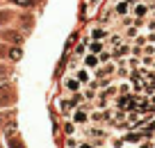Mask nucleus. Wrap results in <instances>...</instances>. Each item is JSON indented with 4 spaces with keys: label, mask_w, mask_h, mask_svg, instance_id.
I'll return each instance as SVG.
<instances>
[{
    "label": "nucleus",
    "mask_w": 155,
    "mask_h": 148,
    "mask_svg": "<svg viewBox=\"0 0 155 148\" xmlns=\"http://www.w3.org/2000/svg\"><path fill=\"white\" fill-rule=\"evenodd\" d=\"M2 37H7V39H9V41H21V37H18V34H16V32H7V34H2Z\"/></svg>",
    "instance_id": "obj_10"
},
{
    "label": "nucleus",
    "mask_w": 155,
    "mask_h": 148,
    "mask_svg": "<svg viewBox=\"0 0 155 148\" xmlns=\"http://www.w3.org/2000/svg\"><path fill=\"white\" fill-rule=\"evenodd\" d=\"M87 48H89V39H82V41H78L75 50H73V57H80V59H82V55L87 53Z\"/></svg>",
    "instance_id": "obj_8"
},
{
    "label": "nucleus",
    "mask_w": 155,
    "mask_h": 148,
    "mask_svg": "<svg viewBox=\"0 0 155 148\" xmlns=\"http://www.w3.org/2000/svg\"><path fill=\"white\" fill-rule=\"evenodd\" d=\"M150 5H153V7H155V0H150Z\"/></svg>",
    "instance_id": "obj_16"
},
{
    "label": "nucleus",
    "mask_w": 155,
    "mask_h": 148,
    "mask_svg": "<svg viewBox=\"0 0 155 148\" xmlns=\"http://www.w3.org/2000/svg\"><path fill=\"white\" fill-rule=\"evenodd\" d=\"M9 57L14 59V62H16V59H21V50H18V48H14V50L9 53Z\"/></svg>",
    "instance_id": "obj_12"
},
{
    "label": "nucleus",
    "mask_w": 155,
    "mask_h": 148,
    "mask_svg": "<svg viewBox=\"0 0 155 148\" xmlns=\"http://www.w3.org/2000/svg\"><path fill=\"white\" fill-rule=\"evenodd\" d=\"M107 48V41H98V39H89V53L101 55L103 50Z\"/></svg>",
    "instance_id": "obj_5"
},
{
    "label": "nucleus",
    "mask_w": 155,
    "mask_h": 148,
    "mask_svg": "<svg viewBox=\"0 0 155 148\" xmlns=\"http://www.w3.org/2000/svg\"><path fill=\"white\" fill-rule=\"evenodd\" d=\"M64 87H66V91H71V94H78V91L82 89V82H80V80L71 73V75L64 77Z\"/></svg>",
    "instance_id": "obj_3"
},
{
    "label": "nucleus",
    "mask_w": 155,
    "mask_h": 148,
    "mask_svg": "<svg viewBox=\"0 0 155 148\" xmlns=\"http://www.w3.org/2000/svg\"><path fill=\"white\" fill-rule=\"evenodd\" d=\"M7 18H9V14H0V23H5Z\"/></svg>",
    "instance_id": "obj_14"
},
{
    "label": "nucleus",
    "mask_w": 155,
    "mask_h": 148,
    "mask_svg": "<svg viewBox=\"0 0 155 148\" xmlns=\"http://www.w3.org/2000/svg\"><path fill=\"white\" fill-rule=\"evenodd\" d=\"M78 148H94L91 143H78Z\"/></svg>",
    "instance_id": "obj_15"
},
{
    "label": "nucleus",
    "mask_w": 155,
    "mask_h": 148,
    "mask_svg": "<svg viewBox=\"0 0 155 148\" xmlns=\"http://www.w3.org/2000/svg\"><path fill=\"white\" fill-rule=\"evenodd\" d=\"M2 100H5V87H0V105H2Z\"/></svg>",
    "instance_id": "obj_13"
},
{
    "label": "nucleus",
    "mask_w": 155,
    "mask_h": 148,
    "mask_svg": "<svg viewBox=\"0 0 155 148\" xmlns=\"http://www.w3.org/2000/svg\"><path fill=\"white\" fill-rule=\"evenodd\" d=\"M130 2H128V0H119V2H116V5H114V14L116 16H128V14H130Z\"/></svg>",
    "instance_id": "obj_4"
},
{
    "label": "nucleus",
    "mask_w": 155,
    "mask_h": 148,
    "mask_svg": "<svg viewBox=\"0 0 155 148\" xmlns=\"http://www.w3.org/2000/svg\"><path fill=\"white\" fill-rule=\"evenodd\" d=\"M14 5H21V7H30L32 5V0H12Z\"/></svg>",
    "instance_id": "obj_11"
},
{
    "label": "nucleus",
    "mask_w": 155,
    "mask_h": 148,
    "mask_svg": "<svg viewBox=\"0 0 155 148\" xmlns=\"http://www.w3.org/2000/svg\"><path fill=\"white\" fill-rule=\"evenodd\" d=\"M82 66H87L89 71H96L98 66H101V59H98V55H94V53H84L82 55Z\"/></svg>",
    "instance_id": "obj_2"
},
{
    "label": "nucleus",
    "mask_w": 155,
    "mask_h": 148,
    "mask_svg": "<svg viewBox=\"0 0 155 148\" xmlns=\"http://www.w3.org/2000/svg\"><path fill=\"white\" fill-rule=\"evenodd\" d=\"M71 73H73V75H75L80 82H82V84H89V82H91V75H89V68H87V66L75 68V71H71Z\"/></svg>",
    "instance_id": "obj_6"
},
{
    "label": "nucleus",
    "mask_w": 155,
    "mask_h": 148,
    "mask_svg": "<svg viewBox=\"0 0 155 148\" xmlns=\"http://www.w3.org/2000/svg\"><path fill=\"white\" fill-rule=\"evenodd\" d=\"M150 12V0H137L135 5L130 7V14L132 18H146Z\"/></svg>",
    "instance_id": "obj_1"
},
{
    "label": "nucleus",
    "mask_w": 155,
    "mask_h": 148,
    "mask_svg": "<svg viewBox=\"0 0 155 148\" xmlns=\"http://www.w3.org/2000/svg\"><path fill=\"white\" fill-rule=\"evenodd\" d=\"M107 34H110V30H107L105 25H98V28L91 30V39H98V41H105Z\"/></svg>",
    "instance_id": "obj_7"
},
{
    "label": "nucleus",
    "mask_w": 155,
    "mask_h": 148,
    "mask_svg": "<svg viewBox=\"0 0 155 148\" xmlns=\"http://www.w3.org/2000/svg\"><path fill=\"white\" fill-rule=\"evenodd\" d=\"M87 121H89V114L84 110H73V123L82 125V123H87Z\"/></svg>",
    "instance_id": "obj_9"
}]
</instances>
